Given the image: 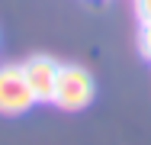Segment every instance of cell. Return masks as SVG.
Instances as JSON below:
<instances>
[{
    "label": "cell",
    "instance_id": "obj_1",
    "mask_svg": "<svg viewBox=\"0 0 151 145\" xmlns=\"http://www.w3.org/2000/svg\"><path fill=\"white\" fill-rule=\"evenodd\" d=\"M96 97V84L93 74L81 65H61L58 68V81H55V97L52 103L64 110V113H77L84 107H90Z\"/></svg>",
    "mask_w": 151,
    "mask_h": 145
},
{
    "label": "cell",
    "instance_id": "obj_2",
    "mask_svg": "<svg viewBox=\"0 0 151 145\" xmlns=\"http://www.w3.org/2000/svg\"><path fill=\"white\" fill-rule=\"evenodd\" d=\"M35 94L23 74V65L0 68V116H23L35 107Z\"/></svg>",
    "mask_w": 151,
    "mask_h": 145
},
{
    "label": "cell",
    "instance_id": "obj_6",
    "mask_svg": "<svg viewBox=\"0 0 151 145\" xmlns=\"http://www.w3.org/2000/svg\"><path fill=\"white\" fill-rule=\"evenodd\" d=\"M148 61H151V58H148Z\"/></svg>",
    "mask_w": 151,
    "mask_h": 145
},
{
    "label": "cell",
    "instance_id": "obj_4",
    "mask_svg": "<svg viewBox=\"0 0 151 145\" xmlns=\"http://www.w3.org/2000/svg\"><path fill=\"white\" fill-rule=\"evenodd\" d=\"M138 49L145 58H151V23H138Z\"/></svg>",
    "mask_w": 151,
    "mask_h": 145
},
{
    "label": "cell",
    "instance_id": "obj_3",
    "mask_svg": "<svg viewBox=\"0 0 151 145\" xmlns=\"http://www.w3.org/2000/svg\"><path fill=\"white\" fill-rule=\"evenodd\" d=\"M58 68H61V61H55L52 55H32V58L23 61V74H26V81H29V87H32V94H35L39 103H52Z\"/></svg>",
    "mask_w": 151,
    "mask_h": 145
},
{
    "label": "cell",
    "instance_id": "obj_5",
    "mask_svg": "<svg viewBox=\"0 0 151 145\" xmlns=\"http://www.w3.org/2000/svg\"><path fill=\"white\" fill-rule=\"evenodd\" d=\"M132 7H135L138 23H151V0H132Z\"/></svg>",
    "mask_w": 151,
    "mask_h": 145
}]
</instances>
